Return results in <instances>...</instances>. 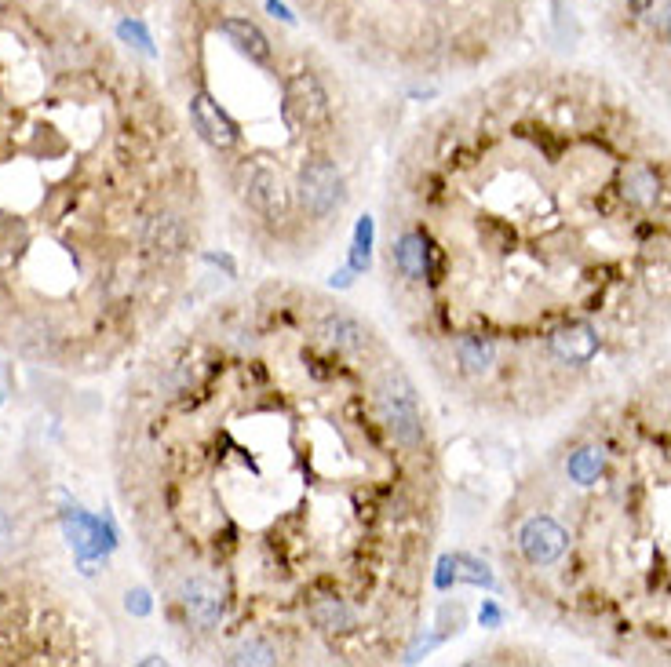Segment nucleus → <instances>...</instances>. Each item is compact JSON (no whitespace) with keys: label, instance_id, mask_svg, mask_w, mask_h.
<instances>
[{"label":"nucleus","instance_id":"1","mask_svg":"<svg viewBox=\"0 0 671 667\" xmlns=\"http://www.w3.org/2000/svg\"><path fill=\"white\" fill-rule=\"evenodd\" d=\"M372 398H376V412H380L383 427L394 442L405 452L424 449V409H420V394H416L413 380L402 369H383L380 380L372 383Z\"/></svg>","mask_w":671,"mask_h":667},{"label":"nucleus","instance_id":"2","mask_svg":"<svg viewBox=\"0 0 671 667\" xmlns=\"http://www.w3.org/2000/svg\"><path fill=\"white\" fill-rule=\"evenodd\" d=\"M296 190H300V208L318 223L336 216L347 201V183L332 157H310L296 175Z\"/></svg>","mask_w":671,"mask_h":667},{"label":"nucleus","instance_id":"3","mask_svg":"<svg viewBox=\"0 0 671 667\" xmlns=\"http://www.w3.org/2000/svg\"><path fill=\"white\" fill-rule=\"evenodd\" d=\"M238 190L241 197H245L248 212H256L259 219L281 223V219L292 216L289 186H285L278 168L263 165V161H245V165L238 168Z\"/></svg>","mask_w":671,"mask_h":667},{"label":"nucleus","instance_id":"4","mask_svg":"<svg viewBox=\"0 0 671 667\" xmlns=\"http://www.w3.org/2000/svg\"><path fill=\"white\" fill-rule=\"evenodd\" d=\"M285 121L296 132H325L329 128V95L321 88V81L314 73H292L285 84Z\"/></svg>","mask_w":671,"mask_h":667},{"label":"nucleus","instance_id":"5","mask_svg":"<svg viewBox=\"0 0 671 667\" xmlns=\"http://www.w3.org/2000/svg\"><path fill=\"white\" fill-rule=\"evenodd\" d=\"M190 121H194V132L212 150H230V146L238 143V124L230 121V113L208 92H194V99H190Z\"/></svg>","mask_w":671,"mask_h":667},{"label":"nucleus","instance_id":"6","mask_svg":"<svg viewBox=\"0 0 671 667\" xmlns=\"http://www.w3.org/2000/svg\"><path fill=\"white\" fill-rule=\"evenodd\" d=\"M318 339L329 343L336 354H347V358H362L372 343L365 321H358L354 314H343V310H332L318 321Z\"/></svg>","mask_w":671,"mask_h":667},{"label":"nucleus","instance_id":"7","mask_svg":"<svg viewBox=\"0 0 671 667\" xmlns=\"http://www.w3.org/2000/svg\"><path fill=\"white\" fill-rule=\"evenodd\" d=\"M518 544H522V555L529 565H551L566 551V529L551 518H533V522H526Z\"/></svg>","mask_w":671,"mask_h":667},{"label":"nucleus","instance_id":"8","mask_svg":"<svg viewBox=\"0 0 671 667\" xmlns=\"http://www.w3.org/2000/svg\"><path fill=\"white\" fill-rule=\"evenodd\" d=\"M551 350H555L562 361H569V365H588V361L599 354V336H595L591 325L573 321V325H566V329H558L555 336H551Z\"/></svg>","mask_w":671,"mask_h":667},{"label":"nucleus","instance_id":"9","mask_svg":"<svg viewBox=\"0 0 671 667\" xmlns=\"http://www.w3.org/2000/svg\"><path fill=\"white\" fill-rule=\"evenodd\" d=\"M219 33H227L230 44L238 48L241 55H248V62H256V66H270L274 59V48H270V37L259 30L256 22L248 19H223L219 22Z\"/></svg>","mask_w":671,"mask_h":667},{"label":"nucleus","instance_id":"10","mask_svg":"<svg viewBox=\"0 0 671 667\" xmlns=\"http://www.w3.org/2000/svg\"><path fill=\"white\" fill-rule=\"evenodd\" d=\"M620 194H624L628 205L650 212L657 205V197H661V179H657V172L650 165H631L620 175Z\"/></svg>","mask_w":671,"mask_h":667},{"label":"nucleus","instance_id":"11","mask_svg":"<svg viewBox=\"0 0 671 667\" xmlns=\"http://www.w3.org/2000/svg\"><path fill=\"white\" fill-rule=\"evenodd\" d=\"M230 664H278L281 660V649H278V638L270 635H248L234 653H230Z\"/></svg>","mask_w":671,"mask_h":667},{"label":"nucleus","instance_id":"12","mask_svg":"<svg viewBox=\"0 0 671 667\" xmlns=\"http://www.w3.org/2000/svg\"><path fill=\"white\" fill-rule=\"evenodd\" d=\"M602 474V452L599 449H580L573 452V460H569V478L580 485H591L595 478Z\"/></svg>","mask_w":671,"mask_h":667},{"label":"nucleus","instance_id":"13","mask_svg":"<svg viewBox=\"0 0 671 667\" xmlns=\"http://www.w3.org/2000/svg\"><path fill=\"white\" fill-rule=\"evenodd\" d=\"M631 15L646 26H661L664 19L671 15V0H628Z\"/></svg>","mask_w":671,"mask_h":667},{"label":"nucleus","instance_id":"14","mask_svg":"<svg viewBox=\"0 0 671 667\" xmlns=\"http://www.w3.org/2000/svg\"><path fill=\"white\" fill-rule=\"evenodd\" d=\"M121 37L124 41H135L143 52H150V37L143 33V26H135V22H121Z\"/></svg>","mask_w":671,"mask_h":667},{"label":"nucleus","instance_id":"15","mask_svg":"<svg viewBox=\"0 0 671 667\" xmlns=\"http://www.w3.org/2000/svg\"><path fill=\"white\" fill-rule=\"evenodd\" d=\"M664 30H668V44H671V15L664 19Z\"/></svg>","mask_w":671,"mask_h":667}]
</instances>
